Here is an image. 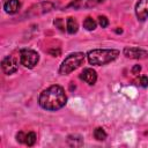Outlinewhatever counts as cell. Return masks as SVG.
I'll use <instances>...</instances> for the list:
<instances>
[{"label":"cell","instance_id":"ac0fdd59","mask_svg":"<svg viewBox=\"0 0 148 148\" xmlns=\"http://www.w3.org/2000/svg\"><path fill=\"white\" fill-rule=\"evenodd\" d=\"M16 140L18 141V142H24L25 141V133H23L22 131L21 132H18L17 134H16Z\"/></svg>","mask_w":148,"mask_h":148},{"label":"cell","instance_id":"9a60e30c","mask_svg":"<svg viewBox=\"0 0 148 148\" xmlns=\"http://www.w3.org/2000/svg\"><path fill=\"white\" fill-rule=\"evenodd\" d=\"M134 83L136 86H139V87L146 88V87H148V77L146 75H141V76H139V77H136L134 80Z\"/></svg>","mask_w":148,"mask_h":148},{"label":"cell","instance_id":"8fae6325","mask_svg":"<svg viewBox=\"0 0 148 148\" xmlns=\"http://www.w3.org/2000/svg\"><path fill=\"white\" fill-rule=\"evenodd\" d=\"M79 29V24H77V21L74 18V17H68L67 21H66V30L68 34L73 35Z\"/></svg>","mask_w":148,"mask_h":148},{"label":"cell","instance_id":"6da1fadb","mask_svg":"<svg viewBox=\"0 0 148 148\" xmlns=\"http://www.w3.org/2000/svg\"><path fill=\"white\" fill-rule=\"evenodd\" d=\"M66 102L67 96L65 94V90L61 86L58 84H53L44 89L38 97V104L42 109L47 111H57L64 108Z\"/></svg>","mask_w":148,"mask_h":148},{"label":"cell","instance_id":"4fadbf2b","mask_svg":"<svg viewBox=\"0 0 148 148\" xmlns=\"http://www.w3.org/2000/svg\"><path fill=\"white\" fill-rule=\"evenodd\" d=\"M94 138L97 141H103L106 139V132L104 131V128L102 127H97L94 130Z\"/></svg>","mask_w":148,"mask_h":148},{"label":"cell","instance_id":"52a82bcc","mask_svg":"<svg viewBox=\"0 0 148 148\" xmlns=\"http://www.w3.org/2000/svg\"><path fill=\"white\" fill-rule=\"evenodd\" d=\"M99 2H101V0H74L67 5V8H73L75 10H80V9H84V8L95 7Z\"/></svg>","mask_w":148,"mask_h":148},{"label":"cell","instance_id":"7a4b0ae2","mask_svg":"<svg viewBox=\"0 0 148 148\" xmlns=\"http://www.w3.org/2000/svg\"><path fill=\"white\" fill-rule=\"evenodd\" d=\"M119 56V51L116 49H94L87 53L89 64L102 66L116 60Z\"/></svg>","mask_w":148,"mask_h":148},{"label":"cell","instance_id":"5bb4252c","mask_svg":"<svg viewBox=\"0 0 148 148\" xmlns=\"http://www.w3.org/2000/svg\"><path fill=\"white\" fill-rule=\"evenodd\" d=\"M36 139H37L36 133H35V132H29V133H27V134H25V141H24V143H25L27 146L31 147V146H34V145H35Z\"/></svg>","mask_w":148,"mask_h":148},{"label":"cell","instance_id":"30bf717a","mask_svg":"<svg viewBox=\"0 0 148 148\" xmlns=\"http://www.w3.org/2000/svg\"><path fill=\"white\" fill-rule=\"evenodd\" d=\"M21 7V2L18 0H6L3 3V9L7 14H15L18 12Z\"/></svg>","mask_w":148,"mask_h":148},{"label":"cell","instance_id":"277c9868","mask_svg":"<svg viewBox=\"0 0 148 148\" xmlns=\"http://www.w3.org/2000/svg\"><path fill=\"white\" fill-rule=\"evenodd\" d=\"M20 62L27 68H34L39 61V54L30 49H22L20 51Z\"/></svg>","mask_w":148,"mask_h":148},{"label":"cell","instance_id":"e0dca14e","mask_svg":"<svg viewBox=\"0 0 148 148\" xmlns=\"http://www.w3.org/2000/svg\"><path fill=\"white\" fill-rule=\"evenodd\" d=\"M98 24H99L102 28H106V27L109 25V20H108V17L104 16V15L98 16Z\"/></svg>","mask_w":148,"mask_h":148},{"label":"cell","instance_id":"7c38bea8","mask_svg":"<svg viewBox=\"0 0 148 148\" xmlns=\"http://www.w3.org/2000/svg\"><path fill=\"white\" fill-rule=\"evenodd\" d=\"M96 25H97V23H96V21H95L91 16H87V17L83 20V28H84L86 30H88V31L95 30Z\"/></svg>","mask_w":148,"mask_h":148},{"label":"cell","instance_id":"5b68a950","mask_svg":"<svg viewBox=\"0 0 148 148\" xmlns=\"http://www.w3.org/2000/svg\"><path fill=\"white\" fill-rule=\"evenodd\" d=\"M1 68H2L3 73L7 75L14 74L18 68V59L13 54L5 57L1 61Z\"/></svg>","mask_w":148,"mask_h":148},{"label":"cell","instance_id":"9c48e42d","mask_svg":"<svg viewBox=\"0 0 148 148\" xmlns=\"http://www.w3.org/2000/svg\"><path fill=\"white\" fill-rule=\"evenodd\" d=\"M80 79L83 80L84 82H87L88 84L92 86L96 83V80H97V74L96 72L92 69V68H84L82 71V73L80 74Z\"/></svg>","mask_w":148,"mask_h":148},{"label":"cell","instance_id":"ffe728a7","mask_svg":"<svg viewBox=\"0 0 148 148\" xmlns=\"http://www.w3.org/2000/svg\"><path fill=\"white\" fill-rule=\"evenodd\" d=\"M54 25L58 27L60 30H64V25H62V20H61V18H57V20L54 21Z\"/></svg>","mask_w":148,"mask_h":148},{"label":"cell","instance_id":"3957f363","mask_svg":"<svg viewBox=\"0 0 148 148\" xmlns=\"http://www.w3.org/2000/svg\"><path fill=\"white\" fill-rule=\"evenodd\" d=\"M86 57L87 56L82 52H74V53L68 54L61 62V65L59 67V73L61 75H68L73 71L77 69L84 62Z\"/></svg>","mask_w":148,"mask_h":148},{"label":"cell","instance_id":"d6986e66","mask_svg":"<svg viewBox=\"0 0 148 148\" xmlns=\"http://www.w3.org/2000/svg\"><path fill=\"white\" fill-rule=\"evenodd\" d=\"M140 72H141V66H140V65H134L133 68H132V74L138 75Z\"/></svg>","mask_w":148,"mask_h":148},{"label":"cell","instance_id":"2e32d148","mask_svg":"<svg viewBox=\"0 0 148 148\" xmlns=\"http://www.w3.org/2000/svg\"><path fill=\"white\" fill-rule=\"evenodd\" d=\"M82 138L81 136H79V135H69L68 136V139H67V141H68V143H69V146H82L80 142H76L77 140H81Z\"/></svg>","mask_w":148,"mask_h":148},{"label":"cell","instance_id":"8992f818","mask_svg":"<svg viewBox=\"0 0 148 148\" xmlns=\"http://www.w3.org/2000/svg\"><path fill=\"white\" fill-rule=\"evenodd\" d=\"M124 56L126 58L131 59H146L148 57V52L146 50H142L140 47H133V46H127L124 49Z\"/></svg>","mask_w":148,"mask_h":148},{"label":"cell","instance_id":"ba28073f","mask_svg":"<svg viewBox=\"0 0 148 148\" xmlns=\"http://www.w3.org/2000/svg\"><path fill=\"white\" fill-rule=\"evenodd\" d=\"M135 15L141 22L148 18V0H138L135 5Z\"/></svg>","mask_w":148,"mask_h":148}]
</instances>
